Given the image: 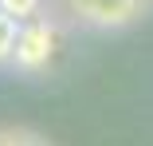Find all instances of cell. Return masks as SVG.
Wrapping results in <instances>:
<instances>
[{"label":"cell","instance_id":"cell-1","mask_svg":"<svg viewBox=\"0 0 153 146\" xmlns=\"http://www.w3.org/2000/svg\"><path fill=\"white\" fill-rule=\"evenodd\" d=\"M59 47H63V32H59L55 20H47V16L24 20L20 24V40H16V55H12V71H20V75L47 71L55 63Z\"/></svg>","mask_w":153,"mask_h":146},{"label":"cell","instance_id":"cell-2","mask_svg":"<svg viewBox=\"0 0 153 146\" xmlns=\"http://www.w3.org/2000/svg\"><path fill=\"white\" fill-rule=\"evenodd\" d=\"M67 8L90 28H126L145 16V0H67Z\"/></svg>","mask_w":153,"mask_h":146},{"label":"cell","instance_id":"cell-3","mask_svg":"<svg viewBox=\"0 0 153 146\" xmlns=\"http://www.w3.org/2000/svg\"><path fill=\"white\" fill-rule=\"evenodd\" d=\"M16 40H20V20H16V16H8L4 8H0V67H12Z\"/></svg>","mask_w":153,"mask_h":146},{"label":"cell","instance_id":"cell-4","mask_svg":"<svg viewBox=\"0 0 153 146\" xmlns=\"http://www.w3.org/2000/svg\"><path fill=\"white\" fill-rule=\"evenodd\" d=\"M0 8H4L8 16H16V20L24 24V20H36V16H39L43 0H0Z\"/></svg>","mask_w":153,"mask_h":146},{"label":"cell","instance_id":"cell-5","mask_svg":"<svg viewBox=\"0 0 153 146\" xmlns=\"http://www.w3.org/2000/svg\"><path fill=\"white\" fill-rule=\"evenodd\" d=\"M0 146H47L39 134H32V130H16V126H4L0 130Z\"/></svg>","mask_w":153,"mask_h":146}]
</instances>
